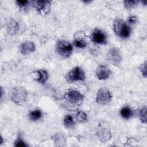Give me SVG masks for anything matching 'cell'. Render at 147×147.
<instances>
[{"label":"cell","instance_id":"cell-1","mask_svg":"<svg viewBox=\"0 0 147 147\" xmlns=\"http://www.w3.org/2000/svg\"><path fill=\"white\" fill-rule=\"evenodd\" d=\"M64 100L67 105L76 107L83 102V95L77 90L69 89L64 94Z\"/></svg>","mask_w":147,"mask_h":147},{"label":"cell","instance_id":"cell-2","mask_svg":"<svg viewBox=\"0 0 147 147\" xmlns=\"http://www.w3.org/2000/svg\"><path fill=\"white\" fill-rule=\"evenodd\" d=\"M114 31L116 35L121 38L128 37L130 34V28L129 25L122 20H117L114 24Z\"/></svg>","mask_w":147,"mask_h":147},{"label":"cell","instance_id":"cell-3","mask_svg":"<svg viewBox=\"0 0 147 147\" xmlns=\"http://www.w3.org/2000/svg\"><path fill=\"white\" fill-rule=\"evenodd\" d=\"M27 96V93L22 87H16L13 88L11 92V99L17 105L23 103Z\"/></svg>","mask_w":147,"mask_h":147},{"label":"cell","instance_id":"cell-4","mask_svg":"<svg viewBox=\"0 0 147 147\" xmlns=\"http://www.w3.org/2000/svg\"><path fill=\"white\" fill-rule=\"evenodd\" d=\"M112 95L110 92L106 88H100L96 94V102L101 105H105L111 102Z\"/></svg>","mask_w":147,"mask_h":147},{"label":"cell","instance_id":"cell-5","mask_svg":"<svg viewBox=\"0 0 147 147\" xmlns=\"http://www.w3.org/2000/svg\"><path fill=\"white\" fill-rule=\"evenodd\" d=\"M56 51L64 57H69L72 52V46L66 41H59L56 45Z\"/></svg>","mask_w":147,"mask_h":147},{"label":"cell","instance_id":"cell-6","mask_svg":"<svg viewBox=\"0 0 147 147\" xmlns=\"http://www.w3.org/2000/svg\"><path fill=\"white\" fill-rule=\"evenodd\" d=\"M35 9L41 14H47L50 11L51 1L47 0H37L32 2Z\"/></svg>","mask_w":147,"mask_h":147},{"label":"cell","instance_id":"cell-7","mask_svg":"<svg viewBox=\"0 0 147 147\" xmlns=\"http://www.w3.org/2000/svg\"><path fill=\"white\" fill-rule=\"evenodd\" d=\"M68 78L70 82L83 81L85 78V75L83 71L79 67H76L69 72Z\"/></svg>","mask_w":147,"mask_h":147},{"label":"cell","instance_id":"cell-8","mask_svg":"<svg viewBox=\"0 0 147 147\" xmlns=\"http://www.w3.org/2000/svg\"><path fill=\"white\" fill-rule=\"evenodd\" d=\"M107 57L109 60L114 65L119 64L122 60L120 51L116 48H113L110 49L107 53Z\"/></svg>","mask_w":147,"mask_h":147},{"label":"cell","instance_id":"cell-9","mask_svg":"<svg viewBox=\"0 0 147 147\" xmlns=\"http://www.w3.org/2000/svg\"><path fill=\"white\" fill-rule=\"evenodd\" d=\"M91 40L96 44H104L106 42V34L99 29H95L91 36Z\"/></svg>","mask_w":147,"mask_h":147},{"label":"cell","instance_id":"cell-10","mask_svg":"<svg viewBox=\"0 0 147 147\" xmlns=\"http://www.w3.org/2000/svg\"><path fill=\"white\" fill-rule=\"evenodd\" d=\"M111 71L105 65H99L96 69V75L98 79L105 80L109 77Z\"/></svg>","mask_w":147,"mask_h":147},{"label":"cell","instance_id":"cell-11","mask_svg":"<svg viewBox=\"0 0 147 147\" xmlns=\"http://www.w3.org/2000/svg\"><path fill=\"white\" fill-rule=\"evenodd\" d=\"M35 50V45L33 42L28 41L22 43L20 46V52L24 55H29Z\"/></svg>","mask_w":147,"mask_h":147},{"label":"cell","instance_id":"cell-12","mask_svg":"<svg viewBox=\"0 0 147 147\" xmlns=\"http://www.w3.org/2000/svg\"><path fill=\"white\" fill-rule=\"evenodd\" d=\"M34 72L36 73L34 74V75H36L35 76H34V78L36 79L37 81L41 83H44L47 81L48 78V75L46 71L44 69H40Z\"/></svg>","mask_w":147,"mask_h":147},{"label":"cell","instance_id":"cell-13","mask_svg":"<svg viewBox=\"0 0 147 147\" xmlns=\"http://www.w3.org/2000/svg\"><path fill=\"white\" fill-rule=\"evenodd\" d=\"M18 28V25L17 22H16L14 20H10L7 23V30L9 34H13L16 33Z\"/></svg>","mask_w":147,"mask_h":147},{"label":"cell","instance_id":"cell-14","mask_svg":"<svg viewBox=\"0 0 147 147\" xmlns=\"http://www.w3.org/2000/svg\"><path fill=\"white\" fill-rule=\"evenodd\" d=\"M98 137L100 141L105 142L111 138V133L107 130H100L98 133Z\"/></svg>","mask_w":147,"mask_h":147},{"label":"cell","instance_id":"cell-15","mask_svg":"<svg viewBox=\"0 0 147 147\" xmlns=\"http://www.w3.org/2000/svg\"><path fill=\"white\" fill-rule=\"evenodd\" d=\"M120 114L123 118L129 119L132 116L133 111H132L130 107H124L121 110Z\"/></svg>","mask_w":147,"mask_h":147},{"label":"cell","instance_id":"cell-16","mask_svg":"<svg viewBox=\"0 0 147 147\" xmlns=\"http://www.w3.org/2000/svg\"><path fill=\"white\" fill-rule=\"evenodd\" d=\"M42 116V113L39 110H35L31 111L29 114V117L30 119L32 121H37Z\"/></svg>","mask_w":147,"mask_h":147},{"label":"cell","instance_id":"cell-17","mask_svg":"<svg viewBox=\"0 0 147 147\" xmlns=\"http://www.w3.org/2000/svg\"><path fill=\"white\" fill-rule=\"evenodd\" d=\"M63 122L65 126L68 128L72 127L74 125V121L73 118L71 115H67L65 116V117L64 118Z\"/></svg>","mask_w":147,"mask_h":147},{"label":"cell","instance_id":"cell-18","mask_svg":"<svg viewBox=\"0 0 147 147\" xmlns=\"http://www.w3.org/2000/svg\"><path fill=\"white\" fill-rule=\"evenodd\" d=\"M74 44L76 47L83 48L87 45V42L83 38H76L74 40Z\"/></svg>","mask_w":147,"mask_h":147},{"label":"cell","instance_id":"cell-19","mask_svg":"<svg viewBox=\"0 0 147 147\" xmlns=\"http://www.w3.org/2000/svg\"><path fill=\"white\" fill-rule=\"evenodd\" d=\"M140 119L142 123L146 122V107H142L140 111Z\"/></svg>","mask_w":147,"mask_h":147},{"label":"cell","instance_id":"cell-20","mask_svg":"<svg viewBox=\"0 0 147 147\" xmlns=\"http://www.w3.org/2000/svg\"><path fill=\"white\" fill-rule=\"evenodd\" d=\"M87 114L83 111H79L76 114V118L78 121L80 122H84L87 119Z\"/></svg>","mask_w":147,"mask_h":147},{"label":"cell","instance_id":"cell-21","mask_svg":"<svg viewBox=\"0 0 147 147\" xmlns=\"http://www.w3.org/2000/svg\"><path fill=\"white\" fill-rule=\"evenodd\" d=\"M138 2L137 1H125L123 2L126 8L129 9L133 7Z\"/></svg>","mask_w":147,"mask_h":147},{"label":"cell","instance_id":"cell-22","mask_svg":"<svg viewBox=\"0 0 147 147\" xmlns=\"http://www.w3.org/2000/svg\"><path fill=\"white\" fill-rule=\"evenodd\" d=\"M14 146L16 147H25V146H27V145L21 139V138L20 137H18V138L15 141Z\"/></svg>","mask_w":147,"mask_h":147},{"label":"cell","instance_id":"cell-23","mask_svg":"<svg viewBox=\"0 0 147 147\" xmlns=\"http://www.w3.org/2000/svg\"><path fill=\"white\" fill-rule=\"evenodd\" d=\"M140 71L142 72L143 76L146 78V61L144 62V63L142 64L140 67Z\"/></svg>","mask_w":147,"mask_h":147},{"label":"cell","instance_id":"cell-24","mask_svg":"<svg viewBox=\"0 0 147 147\" xmlns=\"http://www.w3.org/2000/svg\"><path fill=\"white\" fill-rule=\"evenodd\" d=\"M28 1H17L16 3L20 8H24L28 4Z\"/></svg>","mask_w":147,"mask_h":147},{"label":"cell","instance_id":"cell-25","mask_svg":"<svg viewBox=\"0 0 147 147\" xmlns=\"http://www.w3.org/2000/svg\"><path fill=\"white\" fill-rule=\"evenodd\" d=\"M137 21V18L136 16H130L129 19H128V22H129L130 24H134L135 22H136Z\"/></svg>","mask_w":147,"mask_h":147}]
</instances>
